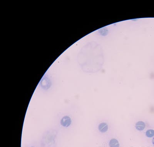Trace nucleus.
Listing matches in <instances>:
<instances>
[{
  "label": "nucleus",
  "instance_id": "nucleus-1",
  "mask_svg": "<svg viewBox=\"0 0 154 147\" xmlns=\"http://www.w3.org/2000/svg\"><path fill=\"white\" fill-rule=\"evenodd\" d=\"M58 131L51 129L44 132L42 136V145L44 147H53L55 145Z\"/></svg>",
  "mask_w": 154,
  "mask_h": 147
},
{
  "label": "nucleus",
  "instance_id": "nucleus-4",
  "mask_svg": "<svg viewBox=\"0 0 154 147\" xmlns=\"http://www.w3.org/2000/svg\"><path fill=\"white\" fill-rule=\"evenodd\" d=\"M72 123V120L71 118L69 116H64L61 120L60 124L63 127H69L71 126Z\"/></svg>",
  "mask_w": 154,
  "mask_h": 147
},
{
  "label": "nucleus",
  "instance_id": "nucleus-2",
  "mask_svg": "<svg viewBox=\"0 0 154 147\" xmlns=\"http://www.w3.org/2000/svg\"><path fill=\"white\" fill-rule=\"evenodd\" d=\"M109 125L108 122H102L98 124L97 126L98 131L102 134H104L109 132Z\"/></svg>",
  "mask_w": 154,
  "mask_h": 147
},
{
  "label": "nucleus",
  "instance_id": "nucleus-5",
  "mask_svg": "<svg viewBox=\"0 0 154 147\" xmlns=\"http://www.w3.org/2000/svg\"><path fill=\"white\" fill-rule=\"evenodd\" d=\"M145 123L142 121H138L136 122L135 125V129L139 132L143 131L145 129Z\"/></svg>",
  "mask_w": 154,
  "mask_h": 147
},
{
  "label": "nucleus",
  "instance_id": "nucleus-6",
  "mask_svg": "<svg viewBox=\"0 0 154 147\" xmlns=\"http://www.w3.org/2000/svg\"><path fill=\"white\" fill-rule=\"evenodd\" d=\"M109 145L110 147H119L120 144L119 142L116 139H112L109 143Z\"/></svg>",
  "mask_w": 154,
  "mask_h": 147
},
{
  "label": "nucleus",
  "instance_id": "nucleus-8",
  "mask_svg": "<svg viewBox=\"0 0 154 147\" xmlns=\"http://www.w3.org/2000/svg\"><path fill=\"white\" fill-rule=\"evenodd\" d=\"M152 143L153 144V145L154 146V138H153V139L152 140Z\"/></svg>",
  "mask_w": 154,
  "mask_h": 147
},
{
  "label": "nucleus",
  "instance_id": "nucleus-9",
  "mask_svg": "<svg viewBox=\"0 0 154 147\" xmlns=\"http://www.w3.org/2000/svg\"></svg>",
  "mask_w": 154,
  "mask_h": 147
},
{
  "label": "nucleus",
  "instance_id": "nucleus-7",
  "mask_svg": "<svg viewBox=\"0 0 154 147\" xmlns=\"http://www.w3.org/2000/svg\"><path fill=\"white\" fill-rule=\"evenodd\" d=\"M146 137L148 138H152L154 136V130L153 129H149L146 132Z\"/></svg>",
  "mask_w": 154,
  "mask_h": 147
},
{
  "label": "nucleus",
  "instance_id": "nucleus-3",
  "mask_svg": "<svg viewBox=\"0 0 154 147\" xmlns=\"http://www.w3.org/2000/svg\"><path fill=\"white\" fill-rule=\"evenodd\" d=\"M40 86L43 90H47L51 87V83L47 77H44L40 82Z\"/></svg>",
  "mask_w": 154,
  "mask_h": 147
}]
</instances>
